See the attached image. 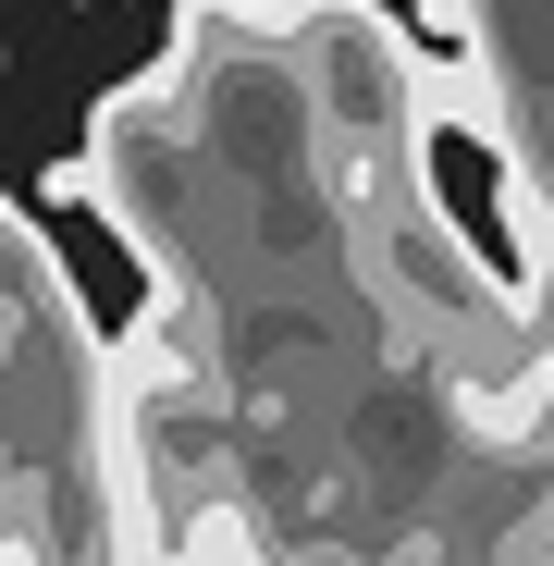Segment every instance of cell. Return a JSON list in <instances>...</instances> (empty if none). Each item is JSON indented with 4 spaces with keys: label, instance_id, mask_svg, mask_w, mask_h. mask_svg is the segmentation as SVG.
Segmentation results:
<instances>
[{
    "label": "cell",
    "instance_id": "6da1fadb",
    "mask_svg": "<svg viewBox=\"0 0 554 566\" xmlns=\"http://www.w3.org/2000/svg\"><path fill=\"white\" fill-rule=\"evenodd\" d=\"M0 566H25V481H13V455H0Z\"/></svg>",
    "mask_w": 554,
    "mask_h": 566
}]
</instances>
